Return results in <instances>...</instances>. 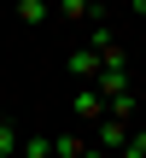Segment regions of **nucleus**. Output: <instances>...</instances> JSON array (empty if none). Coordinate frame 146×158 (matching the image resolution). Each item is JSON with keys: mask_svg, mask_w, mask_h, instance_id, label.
Returning <instances> with one entry per match:
<instances>
[{"mask_svg": "<svg viewBox=\"0 0 146 158\" xmlns=\"http://www.w3.org/2000/svg\"><path fill=\"white\" fill-rule=\"evenodd\" d=\"M99 100H117V94H135V76H129V64H99V76L88 82Z\"/></svg>", "mask_w": 146, "mask_h": 158, "instance_id": "obj_1", "label": "nucleus"}, {"mask_svg": "<svg viewBox=\"0 0 146 158\" xmlns=\"http://www.w3.org/2000/svg\"><path fill=\"white\" fill-rule=\"evenodd\" d=\"M53 158H105L82 129H64V135H53Z\"/></svg>", "mask_w": 146, "mask_h": 158, "instance_id": "obj_2", "label": "nucleus"}, {"mask_svg": "<svg viewBox=\"0 0 146 158\" xmlns=\"http://www.w3.org/2000/svg\"><path fill=\"white\" fill-rule=\"evenodd\" d=\"M64 64H70V76H76L82 88L99 76V53H94V47H70V59H64Z\"/></svg>", "mask_w": 146, "mask_h": 158, "instance_id": "obj_3", "label": "nucleus"}, {"mask_svg": "<svg viewBox=\"0 0 146 158\" xmlns=\"http://www.w3.org/2000/svg\"><path fill=\"white\" fill-rule=\"evenodd\" d=\"M70 111H76V123H88V129H94V123L105 117V100H99L94 88H76V100H70Z\"/></svg>", "mask_w": 146, "mask_h": 158, "instance_id": "obj_4", "label": "nucleus"}, {"mask_svg": "<svg viewBox=\"0 0 146 158\" xmlns=\"http://www.w3.org/2000/svg\"><path fill=\"white\" fill-rule=\"evenodd\" d=\"M123 141H129V123H117V117H99V123H94V147H99V152H117Z\"/></svg>", "mask_w": 146, "mask_h": 158, "instance_id": "obj_5", "label": "nucleus"}, {"mask_svg": "<svg viewBox=\"0 0 146 158\" xmlns=\"http://www.w3.org/2000/svg\"><path fill=\"white\" fill-rule=\"evenodd\" d=\"M53 12H59L64 23H99V18H105L94 0H53Z\"/></svg>", "mask_w": 146, "mask_h": 158, "instance_id": "obj_6", "label": "nucleus"}, {"mask_svg": "<svg viewBox=\"0 0 146 158\" xmlns=\"http://www.w3.org/2000/svg\"><path fill=\"white\" fill-rule=\"evenodd\" d=\"M18 158H53V135H23L18 141Z\"/></svg>", "mask_w": 146, "mask_h": 158, "instance_id": "obj_7", "label": "nucleus"}, {"mask_svg": "<svg viewBox=\"0 0 146 158\" xmlns=\"http://www.w3.org/2000/svg\"><path fill=\"white\" fill-rule=\"evenodd\" d=\"M18 18L23 23H47L53 18V0H18Z\"/></svg>", "mask_w": 146, "mask_h": 158, "instance_id": "obj_8", "label": "nucleus"}, {"mask_svg": "<svg viewBox=\"0 0 146 158\" xmlns=\"http://www.w3.org/2000/svg\"><path fill=\"white\" fill-rule=\"evenodd\" d=\"M117 158H146V129H129V141L117 147Z\"/></svg>", "mask_w": 146, "mask_h": 158, "instance_id": "obj_9", "label": "nucleus"}, {"mask_svg": "<svg viewBox=\"0 0 146 158\" xmlns=\"http://www.w3.org/2000/svg\"><path fill=\"white\" fill-rule=\"evenodd\" d=\"M18 141H23V135H18L12 123H0V158H18Z\"/></svg>", "mask_w": 146, "mask_h": 158, "instance_id": "obj_10", "label": "nucleus"}, {"mask_svg": "<svg viewBox=\"0 0 146 158\" xmlns=\"http://www.w3.org/2000/svg\"><path fill=\"white\" fill-rule=\"evenodd\" d=\"M135 12H140V18H146V0H135Z\"/></svg>", "mask_w": 146, "mask_h": 158, "instance_id": "obj_11", "label": "nucleus"}, {"mask_svg": "<svg viewBox=\"0 0 146 158\" xmlns=\"http://www.w3.org/2000/svg\"><path fill=\"white\" fill-rule=\"evenodd\" d=\"M94 6H99V12H105V0H94Z\"/></svg>", "mask_w": 146, "mask_h": 158, "instance_id": "obj_12", "label": "nucleus"}]
</instances>
